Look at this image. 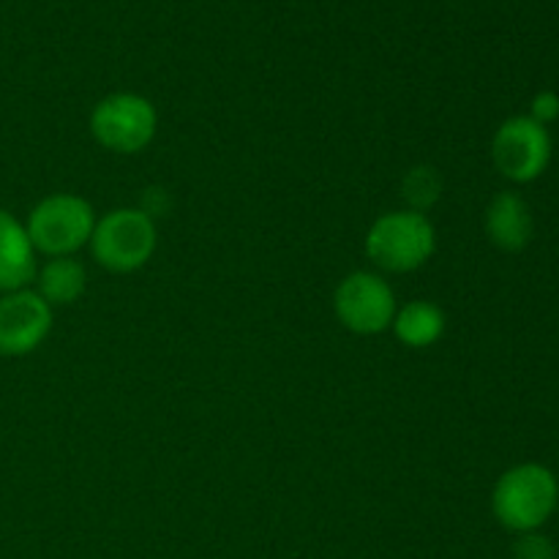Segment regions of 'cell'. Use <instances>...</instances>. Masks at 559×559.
Returning a JSON list of instances; mask_svg holds the SVG:
<instances>
[{"label": "cell", "instance_id": "6da1fadb", "mask_svg": "<svg viewBox=\"0 0 559 559\" xmlns=\"http://www.w3.org/2000/svg\"><path fill=\"white\" fill-rule=\"evenodd\" d=\"M559 506V484L544 464H519L500 475L491 495L497 522L511 533H538Z\"/></svg>", "mask_w": 559, "mask_h": 559}, {"label": "cell", "instance_id": "7a4b0ae2", "mask_svg": "<svg viewBox=\"0 0 559 559\" xmlns=\"http://www.w3.org/2000/svg\"><path fill=\"white\" fill-rule=\"evenodd\" d=\"M437 233L426 213L393 211L377 218L366 235V254L380 271L409 273L431 260Z\"/></svg>", "mask_w": 559, "mask_h": 559}, {"label": "cell", "instance_id": "3957f363", "mask_svg": "<svg viewBox=\"0 0 559 559\" xmlns=\"http://www.w3.org/2000/svg\"><path fill=\"white\" fill-rule=\"evenodd\" d=\"M158 243L156 222L140 207H118L102 216L91 235V254L112 273H134L153 257Z\"/></svg>", "mask_w": 559, "mask_h": 559}, {"label": "cell", "instance_id": "277c9868", "mask_svg": "<svg viewBox=\"0 0 559 559\" xmlns=\"http://www.w3.org/2000/svg\"><path fill=\"white\" fill-rule=\"evenodd\" d=\"M96 213L87 200L76 194H49L27 216V238L36 254L74 257L91 243Z\"/></svg>", "mask_w": 559, "mask_h": 559}, {"label": "cell", "instance_id": "5b68a950", "mask_svg": "<svg viewBox=\"0 0 559 559\" xmlns=\"http://www.w3.org/2000/svg\"><path fill=\"white\" fill-rule=\"evenodd\" d=\"M158 129L156 107L140 93H112L91 112V134L112 153H140L153 142Z\"/></svg>", "mask_w": 559, "mask_h": 559}, {"label": "cell", "instance_id": "8992f818", "mask_svg": "<svg viewBox=\"0 0 559 559\" xmlns=\"http://www.w3.org/2000/svg\"><path fill=\"white\" fill-rule=\"evenodd\" d=\"M333 309L347 331L358 336H377L393 325L399 306L393 287L380 273L355 271L336 287Z\"/></svg>", "mask_w": 559, "mask_h": 559}, {"label": "cell", "instance_id": "52a82bcc", "mask_svg": "<svg viewBox=\"0 0 559 559\" xmlns=\"http://www.w3.org/2000/svg\"><path fill=\"white\" fill-rule=\"evenodd\" d=\"M495 167L513 183H530L540 178L551 162V136L549 129L535 123L530 115L508 118L497 129L491 142Z\"/></svg>", "mask_w": 559, "mask_h": 559}, {"label": "cell", "instance_id": "ba28073f", "mask_svg": "<svg viewBox=\"0 0 559 559\" xmlns=\"http://www.w3.org/2000/svg\"><path fill=\"white\" fill-rule=\"evenodd\" d=\"M52 331V306L31 287L0 295V355L20 358L44 344Z\"/></svg>", "mask_w": 559, "mask_h": 559}, {"label": "cell", "instance_id": "9c48e42d", "mask_svg": "<svg viewBox=\"0 0 559 559\" xmlns=\"http://www.w3.org/2000/svg\"><path fill=\"white\" fill-rule=\"evenodd\" d=\"M36 271V249L27 238L25 224L0 207V295L31 287Z\"/></svg>", "mask_w": 559, "mask_h": 559}, {"label": "cell", "instance_id": "30bf717a", "mask_svg": "<svg viewBox=\"0 0 559 559\" xmlns=\"http://www.w3.org/2000/svg\"><path fill=\"white\" fill-rule=\"evenodd\" d=\"M533 211L513 191H500L486 207V235L502 251H522L533 240Z\"/></svg>", "mask_w": 559, "mask_h": 559}, {"label": "cell", "instance_id": "8fae6325", "mask_svg": "<svg viewBox=\"0 0 559 559\" xmlns=\"http://www.w3.org/2000/svg\"><path fill=\"white\" fill-rule=\"evenodd\" d=\"M445 311L431 300H413V304L396 309L393 317V333L404 347L426 349L445 336Z\"/></svg>", "mask_w": 559, "mask_h": 559}, {"label": "cell", "instance_id": "7c38bea8", "mask_svg": "<svg viewBox=\"0 0 559 559\" xmlns=\"http://www.w3.org/2000/svg\"><path fill=\"white\" fill-rule=\"evenodd\" d=\"M36 293L49 306H71L87 287V273L74 257H52L36 271Z\"/></svg>", "mask_w": 559, "mask_h": 559}, {"label": "cell", "instance_id": "4fadbf2b", "mask_svg": "<svg viewBox=\"0 0 559 559\" xmlns=\"http://www.w3.org/2000/svg\"><path fill=\"white\" fill-rule=\"evenodd\" d=\"M442 191V180L437 175V169L431 167H418L404 178V197L409 202V211L424 213L426 207L435 205L440 200Z\"/></svg>", "mask_w": 559, "mask_h": 559}, {"label": "cell", "instance_id": "5bb4252c", "mask_svg": "<svg viewBox=\"0 0 559 559\" xmlns=\"http://www.w3.org/2000/svg\"><path fill=\"white\" fill-rule=\"evenodd\" d=\"M513 559H559V557H557V546L551 544L546 535L524 533L519 535L516 546H513Z\"/></svg>", "mask_w": 559, "mask_h": 559}, {"label": "cell", "instance_id": "9a60e30c", "mask_svg": "<svg viewBox=\"0 0 559 559\" xmlns=\"http://www.w3.org/2000/svg\"><path fill=\"white\" fill-rule=\"evenodd\" d=\"M530 118L535 120V123L540 126H549L555 123L559 118V96L551 91H540L538 96L533 98V104H530Z\"/></svg>", "mask_w": 559, "mask_h": 559}]
</instances>
